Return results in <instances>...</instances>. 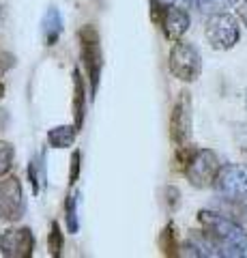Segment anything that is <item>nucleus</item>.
Listing matches in <instances>:
<instances>
[{
	"mask_svg": "<svg viewBox=\"0 0 247 258\" xmlns=\"http://www.w3.org/2000/svg\"><path fill=\"white\" fill-rule=\"evenodd\" d=\"M47 245H50V252H52L54 258H58V256H60L62 245H65V239H62V232H60V224H58V222H52Z\"/></svg>",
	"mask_w": 247,
	"mask_h": 258,
	"instance_id": "obj_18",
	"label": "nucleus"
},
{
	"mask_svg": "<svg viewBox=\"0 0 247 258\" xmlns=\"http://www.w3.org/2000/svg\"><path fill=\"white\" fill-rule=\"evenodd\" d=\"M185 149V161H183V172H185L187 181L198 189L211 187L219 174V157L217 153L211 149Z\"/></svg>",
	"mask_w": 247,
	"mask_h": 258,
	"instance_id": "obj_2",
	"label": "nucleus"
},
{
	"mask_svg": "<svg viewBox=\"0 0 247 258\" xmlns=\"http://www.w3.org/2000/svg\"><path fill=\"white\" fill-rule=\"evenodd\" d=\"M245 108H247V88H245Z\"/></svg>",
	"mask_w": 247,
	"mask_h": 258,
	"instance_id": "obj_25",
	"label": "nucleus"
},
{
	"mask_svg": "<svg viewBox=\"0 0 247 258\" xmlns=\"http://www.w3.org/2000/svg\"><path fill=\"white\" fill-rule=\"evenodd\" d=\"M24 213H26V200L20 179L13 174L0 176V220L18 222Z\"/></svg>",
	"mask_w": 247,
	"mask_h": 258,
	"instance_id": "obj_7",
	"label": "nucleus"
},
{
	"mask_svg": "<svg viewBox=\"0 0 247 258\" xmlns=\"http://www.w3.org/2000/svg\"><path fill=\"white\" fill-rule=\"evenodd\" d=\"M159 247L166 256H177L179 254V241H177V232H174V224H168L159 237Z\"/></svg>",
	"mask_w": 247,
	"mask_h": 258,
	"instance_id": "obj_15",
	"label": "nucleus"
},
{
	"mask_svg": "<svg viewBox=\"0 0 247 258\" xmlns=\"http://www.w3.org/2000/svg\"><path fill=\"white\" fill-rule=\"evenodd\" d=\"M0 254L7 258H30L35 254V235L30 228H11L0 235Z\"/></svg>",
	"mask_w": 247,
	"mask_h": 258,
	"instance_id": "obj_9",
	"label": "nucleus"
},
{
	"mask_svg": "<svg viewBox=\"0 0 247 258\" xmlns=\"http://www.w3.org/2000/svg\"><path fill=\"white\" fill-rule=\"evenodd\" d=\"M77 35H79V52H82L86 78H89V82H91V97H95L99 91V80H101V69H103L101 39L93 24L82 26V30H79Z\"/></svg>",
	"mask_w": 247,
	"mask_h": 258,
	"instance_id": "obj_3",
	"label": "nucleus"
},
{
	"mask_svg": "<svg viewBox=\"0 0 247 258\" xmlns=\"http://www.w3.org/2000/svg\"><path fill=\"white\" fill-rule=\"evenodd\" d=\"M153 3V11L159 9H168V7H185L187 3H194V0H150Z\"/></svg>",
	"mask_w": 247,
	"mask_h": 258,
	"instance_id": "obj_20",
	"label": "nucleus"
},
{
	"mask_svg": "<svg viewBox=\"0 0 247 258\" xmlns=\"http://www.w3.org/2000/svg\"><path fill=\"white\" fill-rule=\"evenodd\" d=\"M194 5L206 15H215V13H226L230 7L236 5V0H194Z\"/></svg>",
	"mask_w": 247,
	"mask_h": 258,
	"instance_id": "obj_16",
	"label": "nucleus"
},
{
	"mask_svg": "<svg viewBox=\"0 0 247 258\" xmlns=\"http://www.w3.org/2000/svg\"><path fill=\"white\" fill-rule=\"evenodd\" d=\"M213 187L224 200L247 203V166L243 164H224L215 179Z\"/></svg>",
	"mask_w": 247,
	"mask_h": 258,
	"instance_id": "obj_6",
	"label": "nucleus"
},
{
	"mask_svg": "<svg viewBox=\"0 0 247 258\" xmlns=\"http://www.w3.org/2000/svg\"><path fill=\"white\" fill-rule=\"evenodd\" d=\"M5 18H7V0H0V28L5 24Z\"/></svg>",
	"mask_w": 247,
	"mask_h": 258,
	"instance_id": "obj_22",
	"label": "nucleus"
},
{
	"mask_svg": "<svg viewBox=\"0 0 247 258\" xmlns=\"http://www.w3.org/2000/svg\"><path fill=\"white\" fill-rule=\"evenodd\" d=\"M41 32H43V41L45 45H56L58 39L62 35V15L56 7H47V11L43 13L41 22Z\"/></svg>",
	"mask_w": 247,
	"mask_h": 258,
	"instance_id": "obj_12",
	"label": "nucleus"
},
{
	"mask_svg": "<svg viewBox=\"0 0 247 258\" xmlns=\"http://www.w3.org/2000/svg\"><path fill=\"white\" fill-rule=\"evenodd\" d=\"M79 129L75 125H56L47 132V144L52 149H67L75 142Z\"/></svg>",
	"mask_w": 247,
	"mask_h": 258,
	"instance_id": "obj_13",
	"label": "nucleus"
},
{
	"mask_svg": "<svg viewBox=\"0 0 247 258\" xmlns=\"http://www.w3.org/2000/svg\"><path fill=\"white\" fill-rule=\"evenodd\" d=\"M198 222H200L202 230L211 237L215 247L219 249V256L226 258L247 256V230L241 226V222L232 220L226 213L209 211V209L198 211Z\"/></svg>",
	"mask_w": 247,
	"mask_h": 258,
	"instance_id": "obj_1",
	"label": "nucleus"
},
{
	"mask_svg": "<svg viewBox=\"0 0 247 258\" xmlns=\"http://www.w3.org/2000/svg\"><path fill=\"white\" fill-rule=\"evenodd\" d=\"M13 159H15V149L9 142L0 140V176L9 174L11 166H13Z\"/></svg>",
	"mask_w": 247,
	"mask_h": 258,
	"instance_id": "obj_17",
	"label": "nucleus"
},
{
	"mask_svg": "<svg viewBox=\"0 0 247 258\" xmlns=\"http://www.w3.org/2000/svg\"><path fill=\"white\" fill-rule=\"evenodd\" d=\"M204 37L213 50H232L241 39V24L234 15L226 13H215L209 15L204 28Z\"/></svg>",
	"mask_w": 247,
	"mask_h": 258,
	"instance_id": "obj_5",
	"label": "nucleus"
},
{
	"mask_svg": "<svg viewBox=\"0 0 247 258\" xmlns=\"http://www.w3.org/2000/svg\"><path fill=\"white\" fill-rule=\"evenodd\" d=\"M3 93H5V88H3V84H0V99H3Z\"/></svg>",
	"mask_w": 247,
	"mask_h": 258,
	"instance_id": "obj_24",
	"label": "nucleus"
},
{
	"mask_svg": "<svg viewBox=\"0 0 247 258\" xmlns=\"http://www.w3.org/2000/svg\"><path fill=\"white\" fill-rule=\"evenodd\" d=\"M86 120V86L79 69H73V125L82 132Z\"/></svg>",
	"mask_w": 247,
	"mask_h": 258,
	"instance_id": "obj_11",
	"label": "nucleus"
},
{
	"mask_svg": "<svg viewBox=\"0 0 247 258\" xmlns=\"http://www.w3.org/2000/svg\"><path fill=\"white\" fill-rule=\"evenodd\" d=\"M155 20L161 24L163 35L170 39V41H181L183 35L189 30L191 26V18L185 7H168V9H159L153 11Z\"/></svg>",
	"mask_w": 247,
	"mask_h": 258,
	"instance_id": "obj_10",
	"label": "nucleus"
},
{
	"mask_svg": "<svg viewBox=\"0 0 247 258\" xmlns=\"http://www.w3.org/2000/svg\"><path fill=\"white\" fill-rule=\"evenodd\" d=\"M191 127H194V114H191V95L183 91L170 114V138L179 149L189 147Z\"/></svg>",
	"mask_w": 247,
	"mask_h": 258,
	"instance_id": "obj_8",
	"label": "nucleus"
},
{
	"mask_svg": "<svg viewBox=\"0 0 247 258\" xmlns=\"http://www.w3.org/2000/svg\"><path fill=\"white\" fill-rule=\"evenodd\" d=\"M28 181H30V185H33V194L37 196L39 194V166H37L35 159L28 164Z\"/></svg>",
	"mask_w": 247,
	"mask_h": 258,
	"instance_id": "obj_21",
	"label": "nucleus"
},
{
	"mask_svg": "<svg viewBox=\"0 0 247 258\" xmlns=\"http://www.w3.org/2000/svg\"><path fill=\"white\" fill-rule=\"evenodd\" d=\"M11 62H13V60H11V56H9V58H7V60H3V56H0V76H3L5 71L11 67Z\"/></svg>",
	"mask_w": 247,
	"mask_h": 258,
	"instance_id": "obj_23",
	"label": "nucleus"
},
{
	"mask_svg": "<svg viewBox=\"0 0 247 258\" xmlns=\"http://www.w3.org/2000/svg\"><path fill=\"white\" fill-rule=\"evenodd\" d=\"M170 74L181 82H196L202 74V56L189 41H174L168 56Z\"/></svg>",
	"mask_w": 247,
	"mask_h": 258,
	"instance_id": "obj_4",
	"label": "nucleus"
},
{
	"mask_svg": "<svg viewBox=\"0 0 247 258\" xmlns=\"http://www.w3.org/2000/svg\"><path fill=\"white\" fill-rule=\"evenodd\" d=\"M79 170H82V153L73 151L71 153V172H69V183L71 185L79 179Z\"/></svg>",
	"mask_w": 247,
	"mask_h": 258,
	"instance_id": "obj_19",
	"label": "nucleus"
},
{
	"mask_svg": "<svg viewBox=\"0 0 247 258\" xmlns=\"http://www.w3.org/2000/svg\"><path fill=\"white\" fill-rule=\"evenodd\" d=\"M77 205H79V191H71L65 200V224L71 235L79 230V215H77Z\"/></svg>",
	"mask_w": 247,
	"mask_h": 258,
	"instance_id": "obj_14",
	"label": "nucleus"
}]
</instances>
